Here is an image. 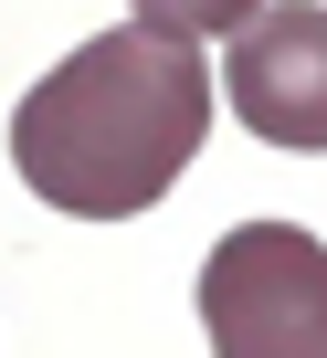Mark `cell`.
Listing matches in <instances>:
<instances>
[{
  "mask_svg": "<svg viewBox=\"0 0 327 358\" xmlns=\"http://www.w3.org/2000/svg\"><path fill=\"white\" fill-rule=\"evenodd\" d=\"M211 106H222V74L201 64L190 32L116 22V32L74 43L11 106V169L64 222H137L201 158Z\"/></svg>",
  "mask_w": 327,
  "mask_h": 358,
  "instance_id": "1",
  "label": "cell"
},
{
  "mask_svg": "<svg viewBox=\"0 0 327 358\" xmlns=\"http://www.w3.org/2000/svg\"><path fill=\"white\" fill-rule=\"evenodd\" d=\"M222 106L264 148H327V0H274L222 43Z\"/></svg>",
  "mask_w": 327,
  "mask_h": 358,
  "instance_id": "3",
  "label": "cell"
},
{
  "mask_svg": "<svg viewBox=\"0 0 327 358\" xmlns=\"http://www.w3.org/2000/svg\"><path fill=\"white\" fill-rule=\"evenodd\" d=\"M211 358H327V243L295 222H232L201 253Z\"/></svg>",
  "mask_w": 327,
  "mask_h": 358,
  "instance_id": "2",
  "label": "cell"
},
{
  "mask_svg": "<svg viewBox=\"0 0 327 358\" xmlns=\"http://www.w3.org/2000/svg\"><path fill=\"white\" fill-rule=\"evenodd\" d=\"M127 11H137V22H158V32H190V43H211V32L232 43L253 11H274V0H127Z\"/></svg>",
  "mask_w": 327,
  "mask_h": 358,
  "instance_id": "4",
  "label": "cell"
}]
</instances>
